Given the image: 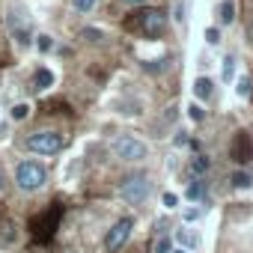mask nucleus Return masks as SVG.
<instances>
[{
	"label": "nucleus",
	"instance_id": "17",
	"mask_svg": "<svg viewBox=\"0 0 253 253\" xmlns=\"http://www.w3.org/2000/svg\"><path fill=\"white\" fill-rule=\"evenodd\" d=\"M33 45H36V51H39V54H51V51L57 48V39H54L51 33H36Z\"/></svg>",
	"mask_w": 253,
	"mask_h": 253
},
{
	"label": "nucleus",
	"instance_id": "24",
	"mask_svg": "<svg viewBox=\"0 0 253 253\" xmlns=\"http://www.w3.org/2000/svg\"><path fill=\"white\" fill-rule=\"evenodd\" d=\"M179 203H182V197H179V194H173V191L161 194V206H164L167 211H176V209H179Z\"/></svg>",
	"mask_w": 253,
	"mask_h": 253
},
{
	"label": "nucleus",
	"instance_id": "27",
	"mask_svg": "<svg viewBox=\"0 0 253 253\" xmlns=\"http://www.w3.org/2000/svg\"><path fill=\"white\" fill-rule=\"evenodd\" d=\"M143 69H146V72H152V75H158V72H164V60H155V63H143Z\"/></svg>",
	"mask_w": 253,
	"mask_h": 253
},
{
	"label": "nucleus",
	"instance_id": "22",
	"mask_svg": "<svg viewBox=\"0 0 253 253\" xmlns=\"http://www.w3.org/2000/svg\"><path fill=\"white\" fill-rule=\"evenodd\" d=\"M69 6H72L78 15H92L95 6H98V0H69Z\"/></svg>",
	"mask_w": 253,
	"mask_h": 253
},
{
	"label": "nucleus",
	"instance_id": "16",
	"mask_svg": "<svg viewBox=\"0 0 253 253\" xmlns=\"http://www.w3.org/2000/svg\"><path fill=\"white\" fill-rule=\"evenodd\" d=\"M229 182H232L235 191H250V188H253V176H250L247 170H235V173L229 176Z\"/></svg>",
	"mask_w": 253,
	"mask_h": 253
},
{
	"label": "nucleus",
	"instance_id": "2",
	"mask_svg": "<svg viewBox=\"0 0 253 253\" xmlns=\"http://www.w3.org/2000/svg\"><path fill=\"white\" fill-rule=\"evenodd\" d=\"M116 194L125 206H143L152 194V176L143 173V170H134V173H125L116 185Z\"/></svg>",
	"mask_w": 253,
	"mask_h": 253
},
{
	"label": "nucleus",
	"instance_id": "19",
	"mask_svg": "<svg viewBox=\"0 0 253 253\" xmlns=\"http://www.w3.org/2000/svg\"><path fill=\"white\" fill-rule=\"evenodd\" d=\"M203 214H206V203H191V206H188V209L182 211V220H185V223L191 226V223H197V220H200Z\"/></svg>",
	"mask_w": 253,
	"mask_h": 253
},
{
	"label": "nucleus",
	"instance_id": "1",
	"mask_svg": "<svg viewBox=\"0 0 253 253\" xmlns=\"http://www.w3.org/2000/svg\"><path fill=\"white\" fill-rule=\"evenodd\" d=\"M3 24H6V33H9V39L15 42L18 51H27L33 45L36 33H33V21H30V6H24L21 0H9L6 3Z\"/></svg>",
	"mask_w": 253,
	"mask_h": 253
},
{
	"label": "nucleus",
	"instance_id": "28",
	"mask_svg": "<svg viewBox=\"0 0 253 253\" xmlns=\"http://www.w3.org/2000/svg\"><path fill=\"white\" fill-rule=\"evenodd\" d=\"M6 185H9V176H6V167H3V164H0V194H3V191H6Z\"/></svg>",
	"mask_w": 253,
	"mask_h": 253
},
{
	"label": "nucleus",
	"instance_id": "26",
	"mask_svg": "<svg viewBox=\"0 0 253 253\" xmlns=\"http://www.w3.org/2000/svg\"><path fill=\"white\" fill-rule=\"evenodd\" d=\"M81 36H84L86 42H101V39H104V30H98V27H86V30H81Z\"/></svg>",
	"mask_w": 253,
	"mask_h": 253
},
{
	"label": "nucleus",
	"instance_id": "3",
	"mask_svg": "<svg viewBox=\"0 0 253 253\" xmlns=\"http://www.w3.org/2000/svg\"><path fill=\"white\" fill-rule=\"evenodd\" d=\"M12 182H15V188H18L21 194H36V191H42V188L48 185V170H45L42 161L24 158V161L15 164V170H12Z\"/></svg>",
	"mask_w": 253,
	"mask_h": 253
},
{
	"label": "nucleus",
	"instance_id": "14",
	"mask_svg": "<svg viewBox=\"0 0 253 253\" xmlns=\"http://www.w3.org/2000/svg\"><path fill=\"white\" fill-rule=\"evenodd\" d=\"M235 63H238L235 54H226V57L220 60V81H223V84H232V81H235Z\"/></svg>",
	"mask_w": 253,
	"mask_h": 253
},
{
	"label": "nucleus",
	"instance_id": "10",
	"mask_svg": "<svg viewBox=\"0 0 253 253\" xmlns=\"http://www.w3.org/2000/svg\"><path fill=\"white\" fill-rule=\"evenodd\" d=\"M54 84H57V75H54L48 66H39V69L33 72V89H36V92H48Z\"/></svg>",
	"mask_w": 253,
	"mask_h": 253
},
{
	"label": "nucleus",
	"instance_id": "8",
	"mask_svg": "<svg viewBox=\"0 0 253 253\" xmlns=\"http://www.w3.org/2000/svg\"><path fill=\"white\" fill-rule=\"evenodd\" d=\"M211 95H214V78L197 75L194 84H191V98H194V101H209Z\"/></svg>",
	"mask_w": 253,
	"mask_h": 253
},
{
	"label": "nucleus",
	"instance_id": "13",
	"mask_svg": "<svg viewBox=\"0 0 253 253\" xmlns=\"http://www.w3.org/2000/svg\"><path fill=\"white\" fill-rule=\"evenodd\" d=\"M188 167H191V173H194V176H200V179H203V176H206V173L211 170V161H209V155L197 152V155H194V158L188 161Z\"/></svg>",
	"mask_w": 253,
	"mask_h": 253
},
{
	"label": "nucleus",
	"instance_id": "29",
	"mask_svg": "<svg viewBox=\"0 0 253 253\" xmlns=\"http://www.w3.org/2000/svg\"><path fill=\"white\" fill-rule=\"evenodd\" d=\"M188 143V134L185 131H176V137H173V146H185Z\"/></svg>",
	"mask_w": 253,
	"mask_h": 253
},
{
	"label": "nucleus",
	"instance_id": "4",
	"mask_svg": "<svg viewBox=\"0 0 253 253\" xmlns=\"http://www.w3.org/2000/svg\"><path fill=\"white\" fill-rule=\"evenodd\" d=\"M110 152L122 164H143L152 155V146L146 140H140L137 134H116L110 140Z\"/></svg>",
	"mask_w": 253,
	"mask_h": 253
},
{
	"label": "nucleus",
	"instance_id": "20",
	"mask_svg": "<svg viewBox=\"0 0 253 253\" xmlns=\"http://www.w3.org/2000/svg\"><path fill=\"white\" fill-rule=\"evenodd\" d=\"M170 18H173V24H176V27H185V21H188V0H176Z\"/></svg>",
	"mask_w": 253,
	"mask_h": 253
},
{
	"label": "nucleus",
	"instance_id": "9",
	"mask_svg": "<svg viewBox=\"0 0 253 253\" xmlns=\"http://www.w3.org/2000/svg\"><path fill=\"white\" fill-rule=\"evenodd\" d=\"M173 241H176L179 247H185V250H197V247H200V232L185 223V226H179V229L173 232Z\"/></svg>",
	"mask_w": 253,
	"mask_h": 253
},
{
	"label": "nucleus",
	"instance_id": "30",
	"mask_svg": "<svg viewBox=\"0 0 253 253\" xmlns=\"http://www.w3.org/2000/svg\"><path fill=\"white\" fill-rule=\"evenodd\" d=\"M119 3H122V6H146L149 0H119Z\"/></svg>",
	"mask_w": 253,
	"mask_h": 253
},
{
	"label": "nucleus",
	"instance_id": "25",
	"mask_svg": "<svg viewBox=\"0 0 253 253\" xmlns=\"http://www.w3.org/2000/svg\"><path fill=\"white\" fill-rule=\"evenodd\" d=\"M203 39H206V45H211V48H214V45H220V27H214V24H211V27H206Z\"/></svg>",
	"mask_w": 253,
	"mask_h": 253
},
{
	"label": "nucleus",
	"instance_id": "7",
	"mask_svg": "<svg viewBox=\"0 0 253 253\" xmlns=\"http://www.w3.org/2000/svg\"><path fill=\"white\" fill-rule=\"evenodd\" d=\"M137 24H140V30H143L149 39H158V36L167 30V12H164V9L149 6V9H143V12H140Z\"/></svg>",
	"mask_w": 253,
	"mask_h": 253
},
{
	"label": "nucleus",
	"instance_id": "18",
	"mask_svg": "<svg viewBox=\"0 0 253 253\" xmlns=\"http://www.w3.org/2000/svg\"><path fill=\"white\" fill-rule=\"evenodd\" d=\"M185 116H188L194 125H200V122L206 119V107H203V101H194V98H191L188 107H185Z\"/></svg>",
	"mask_w": 253,
	"mask_h": 253
},
{
	"label": "nucleus",
	"instance_id": "23",
	"mask_svg": "<svg viewBox=\"0 0 253 253\" xmlns=\"http://www.w3.org/2000/svg\"><path fill=\"white\" fill-rule=\"evenodd\" d=\"M173 244H176V241H173V235H170V232H161V235L155 238V247H152V250H155V253H170V250H173Z\"/></svg>",
	"mask_w": 253,
	"mask_h": 253
},
{
	"label": "nucleus",
	"instance_id": "6",
	"mask_svg": "<svg viewBox=\"0 0 253 253\" xmlns=\"http://www.w3.org/2000/svg\"><path fill=\"white\" fill-rule=\"evenodd\" d=\"M131 232H134V217H131V214H125V217L113 220V226L104 232V250H107V253H116V250H122L125 244H128Z\"/></svg>",
	"mask_w": 253,
	"mask_h": 253
},
{
	"label": "nucleus",
	"instance_id": "5",
	"mask_svg": "<svg viewBox=\"0 0 253 253\" xmlns=\"http://www.w3.org/2000/svg\"><path fill=\"white\" fill-rule=\"evenodd\" d=\"M63 146H66V137L60 134V131H54V128H42V131H33V134H27V140H24V149L27 152H33V155H57V152H63Z\"/></svg>",
	"mask_w": 253,
	"mask_h": 253
},
{
	"label": "nucleus",
	"instance_id": "11",
	"mask_svg": "<svg viewBox=\"0 0 253 253\" xmlns=\"http://www.w3.org/2000/svg\"><path fill=\"white\" fill-rule=\"evenodd\" d=\"M185 200H188V203H206V206H209V200H206V182H203L200 176H194L191 185L185 188Z\"/></svg>",
	"mask_w": 253,
	"mask_h": 253
},
{
	"label": "nucleus",
	"instance_id": "12",
	"mask_svg": "<svg viewBox=\"0 0 253 253\" xmlns=\"http://www.w3.org/2000/svg\"><path fill=\"white\" fill-rule=\"evenodd\" d=\"M235 24V0H220L217 3V27Z\"/></svg>",
	"mask_w": 253,
	"mask_h": 253
},
{
	"label": "nucleus",
	"instance_id": "21",
	"mask_svg": "<svg viewBox=\"0 0 253 253\" xmlns=\"http://www.w3.org/2000/svg\"><path fill=\"white\" fill-rule=\"evenodd\" d=\"M250 92H253V81L247 75H238L235 78V98H250Z\"/></svg>",
	"mask_w": 253,
	"mask_h": 253
},
{
	"label": "nucleus",
	"instance_id": "31",
	"mask_svg": "<svg viewBox=\"0 0 253 253\" xmlns=\"http://www.w3.org/2000/svg\"><path fill=\"white\" fill-rule=\"evenodd\" d=\"M170 253H191V250H185V247H179V244H173V250Z\"/></svg>",
	"mask_w": 253,
	"mask_h": 253
},
{
	"label": "nucleus",
	"instance_id": "15",
	"mask_svg": "<svg viewBox=\"0 0 253 253\" xmlns=\"http://www.w3.org/2000/svg\"><path fill=\"white\" fill-rule=\"evenodd\" d=\"M30 113H33L30 101H15V104L9 107V122H24V119H27Z\"/></svg>",
	"mask_w": 253,
	"mask_h": 253
}]
</instances>
